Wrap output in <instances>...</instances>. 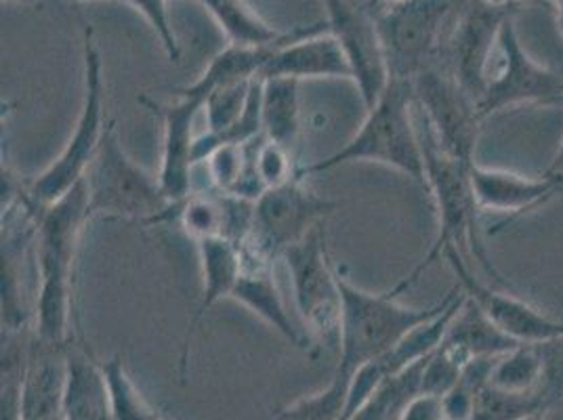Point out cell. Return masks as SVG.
Masks as SVG:
<instances>
[{
  "instance_id": "obj_1",
  "label": "cell",
  "mask_w": 563,
  "mask_h": 420,
  "mask_svg": "<svg viewBox=\"0 0 563 420\" xmlns=\"http://www.w3.org/2000/svg\"><path fill=\"white\" fill-rule=\"evenodd\" d=\"M91 221L85 184L41 210L34 235V320L36 339L68 347L74 322V267L80 237Z\"/></svg>"
},
{
  "instance_id": "obj_2",
  "label": "cell",
  "mask_w": 563,
  "mask_h": 420,
  "mask_svg": "<svg viewBox=\"0 0 563 420\" xmlns=\"http://www.w3.org/2000/svg\"><path fill=\"white\" fill-rule=\"evenodd\" d=\"M417 124L421 135L422 158H424V187L431 191L438 212V235L424 255L421 263L391 288L398 297L399 292L408 290L415 281L419 280L422 272H427L435 261H440L444 251L454 248H470L471 255L479 263V267L493 278L498 288H509L493 261L486 253V246L479 240V207L475 202V194L471 187V166L459 163L446 154L440 143L424 124L419 110H417Z\"/></svg>"
},
{
  "instance_id": "obj_3",
  "label": "cell",
  "mask_w": 563,
  "mask_h": 420,
  "mask_svg": "<svg viewBox=\"0 0 563 420\" xmlns=\"http://www.w3.org/2000/svg\"><path fill=\"white\" fill-rule=\"evenodd\" d=\"M353 163L380 164L424 186V158L412 82L391 78L375 106L366 110V118L352 140L324 161L301 164L299 177L306 179Z\"/></svg>"
},
{
  "instance_id": "obj_4",
  "label": "cell",
  "mask_w": 563,
  "mask_h": 420,
  "mask_svg": "<svg viewBox=\"0 0 563 420\" xmlns=\"http://www.w3.org/2000/svg\"><path fill=\"white\" fill-rule=\"evenodd\" d=\"M341 288V327L339 347L341 357L336 371L352 376L364 364L385 357L399 341L429 318L438 316L454 297L456 288L438 303L408 307L389 292H368L339 272Z\"/></svg>"
},
{
  "instance_id": "obj_5",
  "label": "cell",
  "mask_w": 563,
  "mask_h": 420,
  "mask_svg": "<svg viewBox=\"0 0 563 420\" xmlns=\"http://www.w3.org/2000/svg\"><path fill=\"white\" fill-rule=\"evenodd\" d=\"M82 184L91 219H129L143 225L170 223L175 205L166 200L158 177H152L126 154L114 122H110Z\"/></svg>"
},
{
  "instance_id": "obj_6",
  "label": "cell",
  "mask_w": 563,
  "mask_h": 420,
  "mask_svg": "<svg viewBox=\"0 0 563 420\" xmlns=\"http://www.w3.org/2000/svg\"><path fill=\"white\" fill-rule=\"evenodd\" d=\"M82 106L74 122V133L59 156L27 184L30 196L38 209L57 202L70 189L82 184L110 126L106 122V80L101 51L97 47L93 27L87 22H82Z\"/></svg>"
},
{
  "instance_id": "obj_7",
  "label": "cell",
  "mask_w": 563,
  "mask_h": 420,
  "mask_svg": "<svg viewBox=\"0 0 563 420\" xmlns=\"http://www.w3.org/2000/svg\"><path fill=\"white\" fill-rule=\"evenodd\" d=\"M467 0H404L371 9L385 51L389 76L412 82L438 66L446 47L448 25H454ZM452 30V27H450Z\"/></svg>"
},
{
  "instance_id": "obj_8",
  "label": "cell",
  "mask_w": 563,
  "mask_h": 420,
  "mask_svg": "<svg viewBox=\"0 0 563 420\" xmlns=\"http://www.w3.org/2000/svg\"><path fill=\"white\" fill-rule=\"evenodd\" d=\"M282 261L290 274L295 309L318 339H339L341 288L339 269L332 267L327 244V223L316 228L306 240L286 248Z\"/></svg>"
},
{
  "instance_id": "obj_9",
  "label": "cell",
  "mask_w": 563,
  "mask_h": 420,
  "mask_svg": "<svg viewBox=\"0 0 563 420\" xmlns=\"http://www.w3.org/2000/svg\"><path fill=\"white\" fill-rule=\"evenodd\" d=\"M417 110L440 147L459 163L473 166L482 117L477 103L440 64L412 80Z\"/></svg>"
},
{
  "instance_id": "obj_10",
  "label": "cell",
  "mask_w": 563,
  "mask_h": 420,
  "mask_svg": "<svg viewBox=\"0 0 563 420\" xmlns=\"http://www.w3.org/2000/svg\"><path fill=\"white\" fill-rule=\"evenodd\" d=\"M498 53L500 68L477 106L482 120L526 103L553 108L555 99L563 95V71L551 70L528 55L519 41L514 15L500 27Z\"/></svg>"
},
{
  "instance_id": "obj_11",
  "label": "cell",
  "mask_w": 563,
  "mask_h": 420,
  "mask_svg": "<svg viewBox=\"0 0 563 420\" xmlns=\"http://www.w3.org/2000/svg\"><path fill=\"white\" fill-rule=\"evenodd\" d=\"M514 11L516 9L511 7H496L486 0H467L450 30L444 47V68L477 106L484 99L493 76L490 62L498 51L500 27Z\"/></svg>"
},
{
  "instance_id": "obj_12",
  "label": "cell",
  "mask_w": 563,
  "mask_h": 420,
  "mask_svg": "<svg viewBox=\"0 0 563 420\" xmlns=\"http://www.w3.org/2000/svg\"><path fill=\"white\" fill-rule=\"evenodd\" d=\"M339 202L318 196L306 186L303 177L288 184L269 187L255 202L253 235L276 257L301 240H306L316 228L327 223Z\"/></svg>"
},
{
  "instance_id": "obj_13",
  "label": "cell",
  "mask_w": 563,
  "mask_h": 420,
  "mask_svg": "<svg viewBox=\"0 0 563 420\" xmlns=\"http://www.w3.org/2000/svg\"><path fill=\"white\" fill-rule=\"evenodd\" d=\"M442 258L452 267L459 288L475 301L477 307L493 320L496 327L521 345H539L544 341L563 336V320L551 318L521 297L509 292V288H494L490 284L477 280L471 274L461 251L450 246Z\"/></svg>"
},
{
  "instance_id": "obj_14",
  "label": "cell",
  "mask_w": 563,
  "mask_h": 420,
  "mask_svg": "<svg viewBox=\"0 0 563 420\" xmlns=\"http://www.w3.org/2000/svg\"><path fill=\"white\" fill-rule=\"evenodd\" d=\"M140 101L163 122V154L156 177L166 200L179 205L194 191L196 118L202 112L205 101L186 95H177L173 103H158L147 97H141Z\"/></svg>"
},
{
  "instance_id": "obj_15",
  "label": "cell",
  "mask_w": 563,
  "mask_h": 420,
  "mask_svg": "<svg viewBox=\"0 0 563 420\" xmlns=\"http://www.w3.org/2000/svg\"><path fill=\"white\" fill-rule=\"evenodd\" d=\"M352 80L353 70L345 51L330 32L329 22L297 27V34L274 51L258 80Z\"/></svg>"
},
{
  "instance_id": "obj_16",
  "label": "cell",
  "mask_w": 563,
  "mask_h": 420,
  "mask_svg": "<svg viewBox=\"0 0 563 420\" xmlns=\"http://www.w3.org/2000/svg\"><path fill=\"white\" fill-rule=\"evenodd\" d=\"M327 22L352 64L353 85L368 110L391 80L375 15L368 4L362 7L353 0L352 4L329 13Z\"/></svg>"
},
{
  "instance_id": "obj_17",
  "label": "cell",
  "mask_w": 563,
  "mask_h": 420,
  "mask_svg": "<svg viewBox=\"0 0 563 420\" xmlns=\"http://www.w3.org/2000/svg\"><path fill=\"white\" fill-rule=\"evenodd\" d=\"M238 248L242 258V272L232 292V299L235 303L246 307L251 313H255L267 327L278 330L292 345L306 347L309 336L295 327L282 299L276 280L278 257L272 255L253 232L238 244Z\"/></svg>"
},
{
  "instance_id": "obj_18",
  "label": "cell",
  "mask_w": 563,
  "mask_h": 420,
  "mask_svg": "<svg viewBox=\"0 0 563 420\" xmlns=\"http://www.w3.org/2000/svg\"><path fill=\"white\" fill-rule=\"evenodd\" d=\"M471 187L479 210L507 214L503 221L507 225L563 196V175L547 170L532 177L475 163L471 166Z\"/></svg>"
},
{
  "instance_id": "obj_19",
  "label": "cell",
  "mask_w": 563,
  "mask_h": 420,
  "mask_svg": "<svg viewBox=\"0 0 563 420\" xmlns=\"http://www.w3.org/2000/svg\"><path fill=\"white\" fill-rule=\"evenodd\" d=\"M198 257H200V274H202V292L198 307L189 320L186 336H184V350H181V378L186 376L189 364V343L196 334V330L202 324L205 316L212 307L221 303L223 299H232L235 284L242 272V258L240 248L230 237H207L196 242Z\"/></svg>"
},
{
  "instance_id": "obj_20",
  "label": "cell",
  "mask_w": 563,
  "mask_h": 420,
  "mask_svg": "<svg viewBox=\"0 0 563 420\" xmlns=\"http://www.w3.org/2000/svg\"><path fill=\"white\" fill-rule=\"evenodd\" d=\"M66 420H114L106 374L93 355L80 345H68V376L64 394Z\"/></svg>"
},
{
  "instance_id": "obj_21",
  "label": "cell",
  "mask_w": 563,
  "mask_h": 420,
  "mask_svg": "<svg viewBox=\"0 0 563 420\" xmlns=\"http://www.w3.org/2000/svg\"><path fill=\"white\" fill-rule=\"evenodd\" d=\"M280 45H274V47H242V45H230L228 43V47L219 51L212 57L205 71L191 85L179 89L177 95L196 97V99L205 101V97L212 93L214 89L258 80L261 71L267 66L269 57L274 55V51Z\"/></svg>"
},
{
  "instance_id": "obj_22",
  "label": "cell",
  "mask_w": 563,
  "mask_h": 420,
  "mask_svg": "<svg viewBox=\"0 0 563 420\" xmlns=\"http://www.w3.org/2000/svg\"><path fill=\"white\" fill-rule=\"evenodd\" d=\"M444 345L448 350L459 353L465 362H470L471 357H498L507 351L516 350L521 343L505 334L477 303L465 295V301L450 322Z\"/></svg>"
},
{
  "instance_id": "obj_23",
  "label": "cell",
  "mask_w": 563,
  "mask_h": 420,
  "mask_svg": "<svg viewBox=\"0 0 563 420\" xmlns=\"http://www.w3.org/2000/svg\"><path fill=\"white\" fill-rule=\"evenodd\" d=\"M228 36L230 45L274 47L290 41L297 30L280 32L249 0H198Z\"/></svg>"
},
{
  "instance_id": "obj_24",
  "label": "cell",
  "mask_w": 563,
  "mask_h": 420,
  "mask_svg": "<svg viewBox=\"0 0 563 420\" xmlns=\"http://www.w3.org/2000/svg\"><path fill=\"white\" fill-rule=\"evenodd\" d=\"M261 124L263 137L297 154L301 141V99L297 80L272 78L261 80Z\"/></svg>"
},
{
  "instance_id": "obj_25",
  "label": "cell",
  "mask_w": 563,
  "mask_h": 420,
  "mask_svg": "<svg viewBox=\"0 0 563 420\" xmlns=\"http://www.w3.org/2000/svg\"><path fill=\"white\" fill-rule=\"evenodd\" d=\"M177 223L194 242L207 237H225V202L223 196L191 191L186 200L170 210V223Z\"/></svg>"
},
{
  "instance_id": "obj_26",
  "label": "cell",
  "mask_w": 563,
  "mask_h": 420,
  "mask_svg": "<svg viewBox=\"0 0 563 420\" xmlns=\"http://www.w3.org/2000/svg\"><path fill=\"white\" fill-rule=\"evenodd\" d=\"M101 368H103V374H106L114 420L165 419L163 415H158L150 406V401L137 389V385L133 383V378L126 373L124 360L120 355L110 357L108 362H101Z\"/></svg>"
},
{
  "instance_id": "obj_27",
  "label": "cell",
  "mask_w": 563,
  "mask_h": 420,
  "mask_svg": "<svg viewBox=\"0 0 563 420\" xmlns=\"http://www.w3.org/2000/svg\"><path fill=\"white\" fill-rule=\"evenodd\" d=\"M542 362L537 345H517L494 362L490 385L511 394H537Z\"/></svg>"
},
{
  "instance_id": "obj_28",
  "label": "cell",
  "mask_w": 563,
  "mask_h": 420,
  "mask_svg": "<svg viewBox=\"0 0 563 420\" xmlns=\"http://www.w3.org/2000/svg\"><path fill=\"white\" fill-rule=\"evenodd\" d=\"M350 374L334 373L327 389L301 397L288 408H284L276 420H341L347 391H350Z\"/></svg>"
},
{
  "instance_id": "obj_29",
  "label": "cell",
  "mask_w": 563,
  "mask_h": 420,
  "mask_svg": "<svg viewBox=\"0 0 563 420\" xmlns=\"http://www.w3.org/2000/svg\"><path fill=\"white\" fill-rule=\"evenodd\" d=\"M534 412H547L537 394H511L488 383L475 394L471 420H523Z\"/></svg>"
},
{
  "instance_id": "obj_30",
  "label": "cell",
  "mask_w": 563,
  "mask_h": 420,
  "mask_svg": "<svg viewBox=\"0 0 563 420\" xmlns=\"http://www.w3.org/2000/svg\"><path fill=\"white\" fill-rule=\"evenodd\" d=\"M465 360L448 350L446 345L442 343V347L431 353L424 362L421 376V394L427 396L444 397L448 391L461 380V374L465 368Z\"/></svg>"
},
{
  "instance_id": "obj_31",
  "label": "cell",
  "mask_w": 563,
  "mask_h": 420,
  "mask_svg": "<svg viewBox=\"0 0 563 420\" xmlns=\"http://www.w3.org/2000/svg\"><path fill=\"white\" fill-rule=\"evenodd\" d=\"M537 350L542 362L537 396L542 408L549 412L553 406L563 401V336L539 343Z\"/></svg>"
},
{
  "instance_id": "obj_32",
  "label": "cell",
  "mask_w": 563,
  "mask_h": 420,
  "mask_svg": "<svg viewBox=\"0 0 563 420\" xmlns=\"http://www.w3.org/2000/svg\"><path fill=\"white\" fill-rule=\"evenodd\" d=\"M257 170L265 189L284 186L299 177L301 164H297V154L282 147L274 141L263 140L258 145Z\"/></svg>"
},
{
  "instance_id": "obj_33",
  "label": "cell",
  "mask_w": 563,
  "mask_h": 420,
  "mask_svg": "<svg viewBox=\"0 0 563 420\" xmlns=\"http://www.w3.org/2000/svg\"><path fill=\"white\" fill-rule=\"evenodd\" d=\"M141 18L152 27L156 38L165 48L166 57L170 64L181 62V45L177 41V34L173 30V22L168 15V0H126Z\"/></svg>"
},
{
  "instance_id": "obj_34",
  "label": "cell",
  "mask_w": 563,
  "mask_h": 420,
  "mask_svg": "<svg viewBox=\"0 0 563 420\" xmlns=\"http://www.w3.org/2000/svg\"><path fill=\"white\" fill-rule=\"evenodd\" d=\"M475 389L465 380H459L446 396L442 397L444 406V419L471 420L473 419V406H475Z\"/></svg>"
},
{
  "instance_id": "obj_35",
  "label": "cell",
  "mask_w": 563,
  "mask_h": 420,
  "mask_svg": "<svg viewBox=\"0 0 563 420\" xmlns=\"http://www.w3.org/2000/svg\"><path fill=\"white\" fill-rule=\"evenodd\" d=\"M396 420H446L442 397L417 394L401 408Z\"/></svg>"
},
{
  "instance_id": "obj_36",
  "label": "cell",
  "mask_w": 563,
  "mask_h": 420,
  "mask_svg": "<svg viewBox=\"0 0 563 420\" xmlns=\"http://www.w3.org/2000/svg\"><path fill=\"white\" fill-rule=\"evenodd\" d=\"M486 2H490V4H496V7H511V9H517L521 2H532V0H486ZM544 2H560V0H544Z\"/></svg>"
},
{
  "instance_id": "obj_37",
  "label": "cell",
  "mask_w": 563,
  "mask_h": 420,
  "mask_svg": "<svg viewBox=\"0 0 563 420\" xmlns=\"http://www.w3.org/2000/svg\"><path fill=\"white\" fill-rule=\"evenodd\" d=\"M324 7H327V13H334L347 4H352L353 0H322Z\"/></svg>"
},
{
  "instance_id": "obj_38",
  "label": "cell",
  "mask_w": 563,
  "mask_h": 420,
  "mask_svg": "<svg viewBox=\"0 0 563 420\" xmlns=\"http://www.w3.org/2000/svg\"><path fill=\"white\" fill-rule=\"evenodd\" d=\"M549 173H562L563 175V141L560 150H558V154H555V158H553V163L549 166Z\"/></svg>"
},
{
  "instance_id": "obj_39",
  "label": "cell",
  "mask_w": 563,
  "mask_h": 420,
  "mask_svg": "<svg viewBox=\"0 0 563 420\" xmlns=\"http://www.w3.org/2000/svg\"><path fill=\"white\" fill-rule=\"evenodd\" d=\"M404 0H368V7L371 9H383V7H389V4H398Z\"/></svg>"
},
{
  "instance_id": "obj_40",
  "label": "cell",
  "mask_w": 563,
  "mask_h": 420,
  "mask_svg": "<svg viewBox=\"0 0 563 420\" xmlns=\"http://www.w3.org/2000/svg\"><path fill=\"white\" fill-rule=\"evenodd\" d=\"M558 27H560V32H562L563 36V0L558 2Z\"/></svg>"
},
{
  "instance_id": "obj_41",
  "label": "cell",
  "mask_w": 563,
  "mask_h": 420,
  "mask_svg": "<svg viewBox=\"0 0 563 420\" xmlns=\"http://www.w3.org/2000/svg\"><path fill=\"white\" fill-rule=\"evenodd\" d=\"M523 420H547V412H534V415H530L528 419Z\"/></svg>"
},
{
  "instance_id": "obj_42",
  "label": "cell",
  "mask_w": 563,
  "mask_h": 420,
  "mask_svg": "<svg viewBox=\"0 0 563 420\" xmlns=\"http://www.w3.org/2000/svg\"><path fill=\"white\" fill-rule=\"evenodd\" d=\"M553 108H563V95H560L558 99H555V103H553Z\"/></svg>"
},
{
  "instance_id": "obj_43",
  "label": "cell",
  "mask_w": 563,
  "mask_h": 420,
  "mask_svg": "<svg viewBox=\"0 0 563 420\" xmlns=\"http://www.w3.org/2000/svg\"><path fill=\"white\" fill-rule=\"evenodd\" d=\"M163 420H168V419H163Z\"/></svg>"
}]
</instances>
